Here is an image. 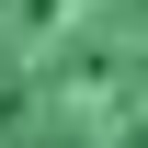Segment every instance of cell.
<instances>
[{
  "label": "cell",
  "mask_w": 148,
  "mask_h": 148,
  "mask_svg": "<svg viewBox=\"0 0 148 148\" xmlns=\"http://www.w3.org/2000/svg\"><path fill=\"white\" fill-rule=\"evenodd\" d=\"M0 148H148V0H0Z\"/></svg>",
  "instance_id": "cell-1"
}]
</instances>
